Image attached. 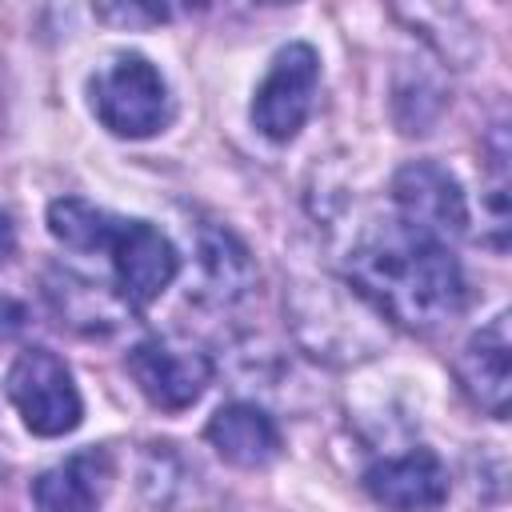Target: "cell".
<instances>
[{"instance_id": "6da1fadb", "label": "cell", "mask_w": 512, "mask_h": 512, "mask_svg": "<svg viewBox=\"0 0 512 512\" xmlns=\"http://www.w3.org/2000/svg\"><path fill=\"white\" fill-rule=\"evenodd\" d=\"M352 288L404 328L432 332L464 308V276L448 244L392 220L360 236L348 256Z\"/></svg>"}, {"instance_id": "7a4b0ae2", "label": "cell", "mask_w": 512, "mask_h": 512, "mask_svg": "<svg viewBox=\"0 0 512 512\" xmlns=\"http://www.w3.org/2000/svg\"><path fill=\"white\" fill-rule=\"evenodd\" d=\"M92 108L100 124L116 136H152L168 120V84L136 52L112 56L96 76H92Z\"/></svg>"}, {"instance_id": "3957f363", "label": "cell", "mask_w": 512, "mask_h": 512, "mask_svg": "<svg viewBox=\"0 0 512 512\" xmlns=\"http://www.w3.org/2000/svg\"><path fill=\"white\" fill-rule=\"evenodd\" d=\"M8 400L16 404L20 420L36 436H64L80 424V392L64 360L48 348H28L8 368Z\"/></svg>"}, {"instance_id": "277c9868", "label": "cell", "mask_w": 512, "mask_h": 512, "mask_svg": "<svg viewBox=\"0 0 512 512\" xmlns=\"http://www.w3.org/2000/svg\"><path fill=\"white\" fill-rule=\"evenodd\" d=\"M320 84V60L308 44H284L272 64L268 76L256 88L252 100V124L268 136V140H292L308 112H312V96Z\"/></svg>"}, {"instance_id": "5b68a950", "label": "cell", "mask_w": 512, "mask_h": 512, "mask_svg": "<svg viewBox=\"0 0 512 512\" xmlns=\"http://www.w3.org/2000/svg\"><path fill=\"white\" fill-rule=\"evenodd\" d=\"M392 200H396V220L408 224L412 232H424L440 244L456 240L468 228V204L456 184V176L432 160H416L396 172L392 180Z\"/></svg>"}, {"instance_id": "8992f818", "label": "cell", "mask_w": 512, "mask_h": 512, "mask_svg": "<svg viewBox=\"0 0 512 512\" xmlns=\"http://www.w3.org/2000/svg\"><path fill=\"white\" fill-rule=\"evenodd\" d=\"M128 376L156 408L180 412L204 396L212 380V364L196 348H180L172 340H140L128 352Z\"/></svg>"}, {"instance_id": "52a82bcc", "label": "cell", "mask_w": 512, "mask_h": 512, "mask_svg": "<svg viewBox=\"0 0 512 512\" xmlns=\"http://www.w3.org/2000/svg\"><path fill=\"white\" fill-rule=\"evenodd\" d=\"M112 268H116V288L132 308H148L180 272V256L144 220H116V232L108 240Z\"/></svg>"}, {"instance_id": "ba28073f", "label": "cell", "mask_w": 512, "mask_h": 512, "mask_svg": "<svg viewBox=\"0 0 512 512\" xmlns=\"http://www.w3.org/2000/svg\"><path fill=\"white\" fill-rule=\"evenodd\" d=\"M364 488L388 512H436L448 500V472L436 452L412 448L404 456L376 460L364 472Z\"/></svg>"}, {"instance_id": "9c48e42d", "label": "cell", "mask_w": 512, "mask_h": 512, "mask_svg": "<svg viewBox=\"0 0 512 512\" xmlns=\"http://www.w3.org/2000/svg\"><path fill=\"white\" fill-rule=\"evenodd\" d=\"M456 376L464 384V392L492 412L496 420H504L508 412V388H512V344H508V312L492 316L480 332H472V340L464 344L460 360H456Z\"/></svg>"}, {"instance_id": "30bf717a", "label": "cell", "mask_w": 512, "mask_h": 512, "mask_svg": "<svg viewBox=\"0 0 512 512\" xmlns=\"http://www.w3.org/2000/svg\"><path fill=\"white\" fill-rule=\"evenodd\" d=\"M208 440L236 468H264L280 452V432L256 404H224L208 420Z\"/></svg>"}, {"instance_id": "8fae6325", "label": "cell", "mask_w": 512, "mask_h": 512, "mask_svg": "<svg viewBox=\"0 0 512 512\" xmlns=\"http://www.w3.org/2000/svg\"><path fill=\"white\" fill-rule=\"evenodd\" d=\"M48 232H52L64 248L96 252V248H108V240H112V232H116V216L92 208L88 200L64 196V200H52V208H48Z\"/></svg>"}, {"instance_id": "7c38bea8", "label": "cell", "mask_w": 512, "mask_h": 512, "mask_svg": "<svg viewBox=\"0 0 512 512\" xmlns=\"http://www.w3.org/2000/svg\"><path fill=\"white\" fill-rule=\"evenodd\" d=\"M200 264H204V276H208V284L220 300H236L252 284V260H248V252L240 248V240L232 232H220V228L204 232Z\"/></svg>"}, {"instance_id": "4fadbf2b", "label": "cell", "mask_w": 512, "mask_h": 512, "mask_svg": "<svg viewBox=\"0 0 512 512\" xmlns=\"http://www.w3.org/2000/svg\"><path fill=\"white\" fill-rule=\"evenodd\" d=\"M36 512H96V492L80 460L56 464L36 480Z\"/></svg>"}, {"instance_id": "5bb4252c", "label": "cell", "mask_w": 512, "mask_h": 512, "mask_svg": "<svg viewBox=\"0 0 512 512\" xmlns=\"http://www.w3.org/2000/svg\"><path fill=\"white\" fill-rule=\"evenodd\" d=\"M104 20H164L160 8H100Z\"/></svg>"}, {"instance_id": "9a60e30c", "label": "cell", "mask_w": 512, "mask_h": 512, "mask_svg": "<svg viewBox=\"0 0 512 512\" xmlns=\"http://www.w3.org/2000/svg\"><path fill=\"white\" fill-rule=\"evenodd\" d=\"M12 248H16V232H12V220L0 212V264L12 256Z\"/></svg>"}]
</instances>
